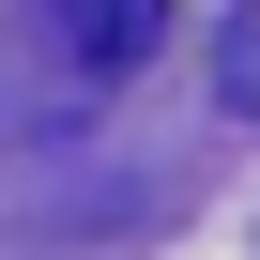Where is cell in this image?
Returning <instances> with one entry per match:
<instances>
[{
	"instance_id": "cell-1",
	"label": "cell",
	"mask_w": 260,
	"mask_h": 260,
	"mask_svg": "<svg viewBox=\"0 0 260 260\" xmlns=\"http://www.w3.org/2000/svg\"><path fill=\"white\" fill-rule=\"evenodd\" d=\"M169 46V0H31V61L61 92H107V77H138Z\"/></svg>"
},
{
	"instance_id": "cell-2",
	"label": "cell",
	"mask_w": 260,
	"mask_h": 260,
	"mask_svg": "<svg viewBox=\"0 0 260 260\" xmlns=\"http://www.w3.org/2000/svg\"><path fill=\"white\" fill-rule=\"evenodd\" d=\"M214 92L260 122V0H245V16H230V46H214Z\"/></svg>"
}]
</instances>
